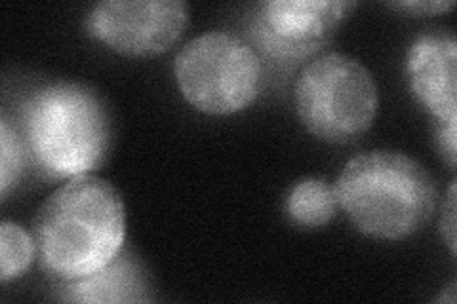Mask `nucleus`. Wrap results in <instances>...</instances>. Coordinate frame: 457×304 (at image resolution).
I'll return each instance as SVG.
<instances>
[{"label":"nucleus","instance_id":"1","mask_svg":"<svg viewBox=\"0 0 457 304\" xmlns=\"http://www.w3.org/2000/svg\"><path fill=\"white\" fill-rule=\"evenodd\" d=\"M33 238L40 268L62 282L82 280L111 265L126 240V206L109 181L69 179L40 206Z\"/></svg>","mask_w":457,"mask_h":304},{"label":"nucleus","instance_id":"2","mask_svg":"<svg viewBox=\"0 0 457 304\" xmlns=\"http://www.w3.org/2000/svg\"><path fill=\"white\" fill-rule=\"evenodd\" d=\"M339 208L362 234L378 240H406L431 221L436 185L411 156L370 151L354 156L336 183Z\"/></svg>","mask_w":457,"mask_h":304},{"label":"nucleus","instance_id":"3","mask_svg":"<svg viewBox=\"0 0 457 304\" xmlns=\"http://www.w3.org/2000/svg\"><path fill=\"white\" fill-rule=\"evenodd\" d=\"M27 147L54 179L92 176L112 143L111 112L97 92L77 82H55L29 97L23 111Z\"/></svg>","mask_w":457,"mask_h":304},{"label":"nucleus","instance_id":"4","mask_svg":"<svg viewBox=\"0 0 457 304\" xmlns=\"http://www.w3.org/2000/svg\"><path fill=\"white\" fill-rule=\"evenodd\" d=\"M294 103L299 120L314 137L349 143L374 124L379 97L370 69L353 55L334 52L299 72Z\"/></svg>","mask_w":457,"mask_h":304},{"label":"nucleus","instance_id":"5","mask_svg":"<svg viewBox=\"0 0 457 304\" xmlns=\"http://www.w3.org/2000/svg\"><path fill=\"white\" fill-rule=\"evenodd\" d=\"M178 88L206 114H233L250 107L262 88L260 57L233 33L212 31L185 45L174 62Z\"/></svg>","mask_w":457,"mask_h":304},{"label":"nucleus","instance_id":"6","mask_svg":"<svg viewBox=\"0 0 457 304\" xmlns=\"http://www.w3.org/2000/svg\"><path fill=\"white\" fill-rule=\"evenodd\" d=\"M189 20L183 0H104L86 16V31L122 55L153 57L176 45Z\"/></svg>","mask_w":457,"mask_h":304},{"label":"nucleus","instance_id":"7","mask_svg":"<svg viewBox=\"0 0 457 304\" xmlns=\"http://www.w3.org/2000/svg\"><path fill=\"white\" fill-rule=\"evenodd\" d=\"M356 3L349 0H269L257 12V38L278 57H303L322 48Z\"/></svg>","mask_w":457,"mask_h":304},{"label":"nucleus","instance_id":"8","mask_svg":"<svg viewBox=\"0 0 457 304\" xmlns=\"http://www.w3.org/2000/svg\"><path fill=\"white\" fill-rule=\"evenodd\" d=\"M457 40L452 33H423L406 53L410 90L438 122L457 120Z\"/></svg>","mask_w":457,"mask_h":304},{"label":"nucleus","instance_id":"9","mask_svg":"<svg viewBox=\"0 0 457 304\" xmlns=\"http://www.w3.org/2000/svg\"><path fill=\"white\" fill-rule=\"evenodd\" d=\"M65 283L63 299L71 302H137L149 299L145 276L132 257H117L92 276Z\"/></svg>","mask_w":457,"mask_h":304},{"label":"nucleus","instance_id":"10","mask_svg":"<svg viewBox=\"0 0 457 304\" xmlns=\"http://www.w3.org/2000/svg\"><path fill=\"white\" fill-rule=\"evenodd\" d=\"M336 188L319 177L297 181L286 196L284 211L302 228H320L334 219L337 211Z\"/></svg>","mask_w":457,"mask_h":304},{"label":"nucleus","instance_id":"11","mask_svg":"<svg viewBox=\"0 0 457 304\" xmlns=\"http://www.w3.org/2000/svg\"><path fill=\"white\" fill-rule=\"evenodd\" d=\"M37 253L35 238L12 221L0 225V282L10 283L21 278Z\"/></svg>","mask_w":457,"mask_h":304},{"label":"nucleus","instance_id":"12","mask_svg":"<svg viewBox=\"0 0 457 304\" xmlns=\"http://www.w3.org/2000/svg\"><path fill=\"white\" fill-rule=\"evenodd\" d=\"M23 171V147L6 119L0 120V196H8Z\"/></svg>","mask_w":457,"mask_h":304},{"label":"nucleus","instance_id":"13","mask_svg":"<svg viewBox=\"0 0 457 304\" xmlns=\"http://www.w3.org/2000/svg\"><path fill=\"white\" fill-rule=\"evenodd\" d=\"M393 10L411 13V16H436L455 6L453 0H404V3H389Z\"/></svg>","mask_w":457,"mask_h":304},{"label":"nucleus","instance_id":"14","mask_svg":"<svg viewBox=\"0 0 457 304\" xmlns=\"http://www.w3.org/2000/svg\"><path fill=\"white\" fill-rule=\"evenodd\" d=\"M440 228H442V236H445L452 255L455 257V251H457L455 250V228H457V225H455V181L450 185L446 204L442 206Z\"/></svg>","mask_w":457,"mask_h":304},{"label":"nucleus","instance_id":"15","mask_svg":"<svg viewBox=\"0 0 457 304\" xmlns=\"http://www.w3.org/2000/svg\"><path fill=\"white\" fill-rule=\"evenodd\" d=\"M438 141H440L442 154L446 156L448 164L453 168L457 162V120L440 122Z\"/></svg>","mask_w":457,"mask_h":304},{"label":"nucleus","instance_id":"16","mask_svg":"<svg viewBox=\"0 0 457 304\" xmlns=\"http://www.w3.org/2000/svg\"><path fill=\"white\" fill-rule=\"evenodd\" d=\"M435 302H450L453 304L455 302V282H452L445 292H440V295L435 299Z\"/></svg>","mask_w":457,"mask_h":304}]
</instances>
